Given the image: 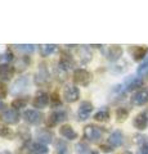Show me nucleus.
<instances>
[{"label": "nucleus", "mask_w": 148, "mask_h": 154, "mask_svg": "<svg viewBox=\"0 0 148 154\" xmlns=\"http://www.w3.org/2000/svg\"><path fill=\"white\" fill-rule=\"evenodd\" d=\"M102 135H103L102 128L95 126V125H88V126L84 128V137L92 143L98 141L99 139L102 137Z\"/></svg>", "instance_id": "1"}, {"label": "nucleus", "mask_w": 148, "mask_h": 154, "mask_svg": "<svg viewBox=\"0 0 148 154\" xmlns=\"http://www.w3.org/2000/svg\"><path fill=\"white\" fill-rule=\"evenodd\" d=\"M0 118H2L3 122L8 125H14L20 121V113L16 109H4L0 113Z\"/></svg>", "instance_id": "2"}, {"label": "nucleus", "mask_w": 148, "mask_h": 154, "mask_svg": "<svg viewBox=\"0 0 148 154\" xmlns=\"http://www.w3.org/2000/svg\"><path fill=\"white\" fill-rule=\"evenodd\" d=\"M63 98L66 102L75 103L76 100L80 98V91L75 85H67L63 90Z\"/></svg>", "instance_id": "3"}, {"label": "nucleus", "mask_w": 148, "mask_h": 154, "mask_svg": "<svg viewBox=\"0 0 148 154\" xmlns=\"http://www.w3.org/2000/svg\"><path fill=\"white\" fill-rule=\"evenodd\" d=\"M23 117H25V119L28 123L39 125V123L43 122L44 116H43L41 112H39V110H36V109H28V110H26V112L23 113Z\"/></svg>", "instance_id": "4"}, {"label": "nucleus", "mask_w": 148, "mask_h": 154, "mask_svg": "<svg viewBox=\"0 0 148 154\" xmlns=\"http://www.w3.org/2000/svg\"><path fill=\"white\" fill-rule=\"evenodd\" d=\"M74 80L76 84L81 86H87L90 82V80H92V75L87 69H76L74 73Z\"/></svg>", "instance_id": "5"}, {"label": "nucleus", "mask_w": 148, "mask_h": 154, "mask_svg": "<svg viewBox=\"0 0 148 154\" xmlns=\"http://www.w3.org/2000/svg\"><path fill=\"white\" fill-rule=\"evenodd\" d=\"M28 85H30V80H28V77H21L18 81H16L14 82V85L12 86V94L17 95V94H22L25 93V91L27 90Z\"/></svg>", "instance_id": "6"}, {"label": "nucleus", "mask_w": 148, "mask_h": 154, "mask_svg": "<svg viewBox=\"0 0 148 154\" xmlns=\"http://www.w3.org/2000/svg\"><path fill=\"white\" fill-rule=\"evenodd\" d=\"M93 110V105L90 102H83L80 104L79 107V110H77V119L79 121H85L88 119V117L90 116Z\"/></svg>", "instance_id": "7"}, {"label": "nucleus", "mask_w": 148, "mask_h": 154, "mask_svg": "<svg viewBox=\"0 0 148 154\" xmlns=\"http://www.w3.org/2000/svg\"><path fill=\"white\" fill-rule=\"evenodd\" d=\"M131 103L134 105H144L148 103V89H142L133 95Z\"/></svg>", "instance_id": "8"}, {"label": "nucleus", "mask_w": 148, "mask_h": 154, "mask_svg": "<svg viewBox=\"0 0 148 154\" xmlns=\"http://www.w3.org/2000/svg\"><path fill=\"white\" fill-rule=\"evenodd\" d=\"M67 119V113L65 110H55L49 116V121H48V125L49 126H55L61 122H63Z\"/></svg>", "instance_id": "9"}, {"label": "nucleus", "mask_w": 148, "mask_h": 154, "mask_svg": "<svg viewBox=\"0 0 148 154\" xmlns=\"http://www.w3.org/2000/svg\"><path fill=\"white\" fill-rule=\"evenodd\" d=\"M49 95L45 94V93H40V94H37L35 96V99H34V102H32V104H34V107L35 108H45L48 104H49Z\"/></svg>", "instance_id": "10"}, {"label": "nucleus", "mask_w": 148, "mask_h": 154, "mask_svg": "<svg viewBox=\"0 0 148 154\" xmlns=\"http://www.w3.org/2000/svg\"><path fill=\"white\" fill-rule=\"evenodd\" d=\"M36 136H37V140H39L40 144H50L53 141V134L49 132L48 130H39L36 132Z\"/></svg>", "instance_id": "11"}, {"label": "nucleus", "mask_w": 148, "mask_h": 154, "mask_svg": "<svg viewBox=\"0 0 148 154\" xmlns=\"http://www.w3.org/2000/svg\"><path fill=\"white\" fill-rule=\"evenodd\" d=\"M59 134L65 139H67V140H74V139L77 137V134H76V131L70 125H63V126L59 128Z\"/></svg>", "instance_id": "12"}, {"label": "nucleus", "mask_w": 148, "mask_h": 154, "mask_svg": "<svg viewBox=\"0 0 148 154\" xmlns=\"http://www.w3.org/2000/svg\"><path fill=\"white\" fill-rule=\"evenodd\" d=\"M46 153H48L46 146L40 143L30 144L27 148V154H46Z\"/></svg>", "instance_id": "13"}, {"label": "nucleus", "mask_w": 148, "mask_h": 154, "mask_svg": "<svg viewBox=\"0 0 148 154\" xmlns=\"http://www.w3.org/2000/svg\"><path fill=\"white\" fill-rule=\"evenodd\" d=\"M14 75V68L9 64H0V79L7 81L11 80Z\"/></svg>", "instance_id": "14"}, {"label": "nucleus", "mask_w": 148, "mask_h": 154, "mask_svg": "<svg viewBox=\"0 0 148 154\" xmlns=\"http://www.w3.org/2000/svg\"><path fill=\"white\" fill-rule=\"evenodd\" d=\"M133 125H134V127L138 128V130H144L147 127L148 125V118H147V114L146 113H139L135 116L134 118V122H133Z\"/></svg>", "instance_id": "15"}, {"label": "nucleus", "mask_w": 148, "mask_h": 154, "mask_svg": "<svg viewBox=\"0 0 148 154\" xmlns=\"http://www.w3.org/2000/svg\"><path fill=\"white\" fill-rule=\"evenodd\" d=\"M124 141V135L121 131H113L108 139V143L111 146H120Z\"/></svg>", "instance_id": "16"}, {"label": "nucleus", "mask_w": 148, "mask_h": 154, "mask_svg": "<svg viewBox=\"0 0 148 154\" xmlns=\"http://www.w3.org/2000/svg\"><path fill=\"white\" fill-rule=\"evenodd\" d=\"M122 55V49L118 45H113L108 49V53H107V57L109 60H116L118 59Z\"/></svg>", "instance_id": "17"}, {"label": "nucleus", "mask_w": 148, "mask_h": 154, "mask_svg": "<svg viewBox=\"0 0 148 154\" xmlns=\"http://www.w3.org/2000/svg\"><path fill=\"white\" fill-rule=\"evenodd\" d=\"M142 85H143L142 79H139V77H133V79L126 81V90H134V89L140 88Z\"/></svg>", "instance_id": "18"}, {"label": "nucleus", "mask_w": 148, "mask_h": 154, "mask_svg": "<svg viewBox=\"0 0 148 154\" xmlns=\"http://www.w3.org/2000/svg\"><path fill=\"white\" fill-rule=\"evenodd\" d=\"M147 53V48H143V46H137L133 49V57H134L135 60H140L144 58Z\"/></svg>", "instance_id": "19"}, {"label": "nucleus", "mask_w": 148, "mask_h": 154, "mask_svg": "<svg viewBox=\"0 0 148 154\" xmlns=\"http://www.w3.org/2000/svg\"><path fill=\"white\" fill-rule=\"evenodd\" d=\"M57 154H71L67 143L63 140H58V143H57Z\"/></svg>", "instance_id": "20"}, {"label": "nucleus", "mask_w": 148, "mask_h": 154, "mask_svg": "<svg viewBox=\"0 0 148 154\" xmlns=\"http://www.w3.org/2000/svg\"><path fill=\"white\" fill-rule=\"evenodd\" d=\"M55 45H40V54L43 57H48L50 54H53L55 51Z\"/></svg>", "instance_id": "21"}, {"label": "nucleus", "mask_w": 148, "mask_h": 154, "mask_svg": "<svg viewBox=\"0 0 148 154\" xmlns=\"http://www.w3.org/2000/svg\"><path fill=\"white\" fill-rule=\"evenodd\" d=\"M108 118H109V113L107 109L99 110V112L95 113V116H94V119L95 121H99V122H106V121H108Z\"/></svg>", "instance_id": "22"}, {"label": "nucleus", "mask_w": 148, "mask_h": 154, "mask_svg": "<svg viewBox=\"0 0 148 154\" xmlns=\"http://www.w3.org/2000/svg\"><path fill=\"white\" fill-rule=\"evenodd\" d=\"M26 104H27V100L26 99H23V98H18L16 100H13V108H16V109H20V108H25L26 107Z\"/></svg>", "instance_id": "23"}, {"label": "nucleus", "mask_w": 148, "mask_h": 154, "mask_svg": "<svg viewBox=\"0 0 148 154\" xmlns=\"http://www.w3.org/2000/svg\"><path fill=\"white\" fill-rule=\"evenodd\" d=\"M128 116H129V112H128L125 108H118V109H117L116 117H117L118 121H125V119L128 118Z\"/></svg>", "instance_id": "24"}, {"label": "nucleus", "mask_w": 148, "mask_h": 154, "mask_svg": "<svg viewBox=\"0 0 148 154\" xmlns=\"http://www.w3.org/2000/svg\"><path fill=\"white\" fill-rule=\"evenodd\" d=\"M16 48L20 51H25V53H31L34 50V45H16Z\"/></svg>", "instance_id": "25"}, {"label": "nucleus", "mask_w": 148, "mask_h": 154, "mask_svg": "<svg viewBox=\"0 0 148 154\" xmlns=\"http://www.w3.org/2000/svg\"><path fill=\"white\" fill-rule=\"evenodd\" d=\"M11 135H12L11 128H8L7 126H0V136L8 137V136H11Z\"/></svg>", "instance_id": "26"}, {"label": "nucleus", "mask_w": 148, "mask_h": 154, "mask_svg": "<svg viewBox=\"0 0 148 154\" xmlns=\"http://www.w3.org/2000/svg\"><path fill=\"white\" fill-rule=\"evenodd\" d=\"M138 73L139 75H147L148 73V59L139 67V68H138Z\"/></svg>", "instance_id": "27"}, {"label": "nucleus", "mask_w": 148, "mask_h": 154, "mask_svg": "<svg viewBox=\"0 0 148 154\" xmlns=\"http://www.w3.org/2000/svg\"><path fill=\"white\" fill-rule=\"evenodd\" d=\"M142 154H148V137H144V140H143Z\"/></svg>", "instance_id": "28"}, {"label": "nucleus", "mask_w": 148, "mask_h": 154, "mask_svg": "<svg viewBox=\"0 0 148 154\" xmlns=\"http://www.w3.org/2000/svg\"><path fill=\"white\" fill-rule=\"evenodd\" d=\"M76 150L79 153H85V152H88V146L85 144H77L76 145Z\"/></svg>", "instance_id": "29"}, {"label": "nucleus", "mask_w": 148, "mask_h": 154, "mask_svg": "<svg viewBox=\"0 0 148 154\" xmlns=\"http://www.w3.org/2000/svg\"><path fill=\"white\" fill-rule=\"evenodd\" d=\"M5 95H7V88H5V85H4L3 82H0V96L4 98Z\"/></svg>", "instance_id": "30"}, {"label": "nucleus", "mask_w": 148, "mask_h": 154, "mask_svg": "<svg viewBox=\"0 0 148 154\" xmlns=\"http://www.w3.org/2000/svg\"><path fill=\"white\" fill-rule=\"evenodd\" d=\"M101 149L103 152H111L112 150V146H108V145H102Z\"/></svg>", "instance_id": "31"}, {"label": "nucleus", "mask_w": 148, "mask_h": 154, "mask_svg": "<svg viewBox=\"0 0 148 154\" xmlns=\"http://www.w3.org/2000/svg\"><path fill=\"white\" fill-rule=\"evenodd\" d=\"M0 154H11V152H8V150H4V152H2Z\"/></svg>", "instance_id": "32"}, {"label": "nucleus", "mask_w": 148, "mask_h": 154, "mask_svg": "<svg viewBox=\"0 0 148 154\" xmlns=\"http://www.w3.org/2000/svg\"><path fill=\"white\" fill-rule=\"evenodd\" d=\"M3 107V102H2V100H0V108H2Z\"/></svg>", "instance_id": "33"}, {"label": "nucleus", "mask_w": 148, "mask_h": 154, "mask_svg": "<svg viewBox=\"0 0 148 154\" xmlns=\"http://www.w3.org/2000/svg\"><path fill=\"white\" fill-rule=\"evenodd\" d=\"M126 154H129V153H126Z\"/></svg>", "instance_id": "34"}]
</instances>
